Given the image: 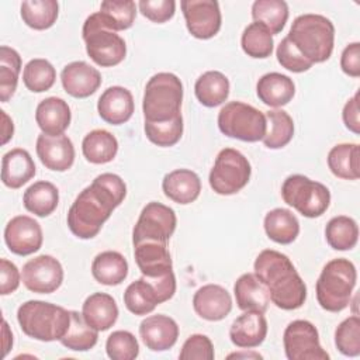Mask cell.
<instances>
[{"label": "cell", "instance_id": "31", "mask_svg": "<svg viewBox=\"0 0 360 360\" xmlns=\"http://www.w3.org/2000/svg\"><path fill=\"white\" fill-rule=\"evenodd\" d=\"M82 152L93 165L110 163L117 156L118 141L107 129H93L83 138Z\"/></svg>", "mask_w": 360, "mask_h": 360}, {"label": "cell", "instance_id": "42", "mask_svg": "<svg viewBox=\"0 0 360 360\" xmlns=\"http://www.w3.org/2000/svg\"><path fill=\"white\" fill-rule=\"evenodd\" d=\"M273 35L260 22H250L242 32L240 46L243 52L255 59H266L273 53Z\"/></svg>", "mask_w": 360, "mask_h": 360}, {"label": "cell", "instance_id": "47", "mask_svg": "<svg viewBox=\"0 0 360 360\" xmlns=\"http://www.w3.org/2000/svg\"><path fill=\"white\" fill-rule=\"evenodd\" d=\"M276 56L278 63L292 73H302L312 68V63L300 53V51L287 37H284L277 45Z\"/></svg>", "mask_w": 360, "mask_h": 360}, {"label": "cell", "instance_id": "17", "mask_svg": "<svg viewBox=\"0 0 360 360\" xmlns=\"http://www.w3.org/2000/svg\"><path fill=\"white\" fill-rule=\"evenodd\" d=\"M63 90L75 98H86L101 86L100 72L84 60L68 63L60 73Z\"/></svg>", "mask_w": 360, "mask_h": 360}, {"label": "cell", "instance_id": "22", "mask_svg": "<svg viewBox=\"0 0 360 360\" xmlns=\"http://www.w3.org/2000/svg\"><path fill=\"white\" fill-rule=\"evenodd\" d=\"M70 120V107L60 97H46L37 105L35 121L45 135H62L69 128Z\"/></svg>", "mask_w": 360, "mask_h": 360}, {"label": "cell", "instance_id": "43", "mask_svg": "<svg viewBox=\"0 0 360 360\" xmlns=\"http://www.w3.org/2000/svg\"><path fill=\"white\" fill-rule=\"evenodd\" d=\"M56 80V70L53 65L42 58L31 59L22 70L24 86L32 93H42L49 90Z\"/></svg>", "mask_w": 360, "mask_h": 360}, {"label": "cell", "instance_id": "15", "mask_svg": "<svg viewBox=\"0 0 360 360\" xmlns=\"http://www.w3.org/2000/svg\"><path fill=\"white\" fill-rule=\"evenodd\" d=\"M4 242L8 250L14 255H32L42 246V228L34 218L28 215H17L11 218L4 228Z\"/></svg>", "mask_w": 360, "mask_h": 360}, {"label": "cell", "instance_id": "33", "mask_svg": "<svg viewBox=\"0 0 360 360\" xmlns=\"http://www.w3.org/2000/svg\"><path fill=\"white\" fill-rule=\"evenodd\" d=\"M194 93L205 107L221 105L229 96V80L218 70H208L195 80Z\"/></svg>", "mask_w": 360, "mask_h": 360}, {"label": "cell", "instance_id": "1", "mask_svg": "<svg viewBox=\"0 0 360 360\" xmlns=\"http://www.w3.org/2000/svg\"><path fill=\"white\" fill-rule=\"evenodd\" d=\"M127 195L125 181L114 173L98 174L70 205L66 217L70 232L79 239H91L101 231L112 211Z\"/></svg>", "mask_w": 360, "mask_h": 360}, {"label": "cell", "instance_id": "2", "mask_svg": "<svg viewBox=\"0 0 360 360\" xmlns=\"http://www.w3.org/2000/svg\"><path fill=\"white\" fill-rule=\"evenodd\" d=\"M255 276L266 285L270 301L280 309L294 311L307 300V285L290 257L274 249L262 250L253 263Z\"/></svg>", "mask_w": 360, "mask_h": 360}, {"label": "cell", "instance_id": "45", "mask_svg": "<svg viewBox=\"0 0 360 360\" xmlns=\"http://www.w3.org/2000/svg\"><path fill=\"white\" fill-rule=\"evenodd\" d=\"M335 345L343 356L357 357L360 354V319L357 315H352L338 325Z\"/></svg>", "mask_w": 360, "mask_h": 360}, {"label": "cell", "instance_id": "14", "mask_svg": "<svg viewBox=\"0 0 360 360\" xmlns=\"http://www.w3.org/2000/svg\"><path fill=\"white\" fill-rule=\"evenodd\" d=\"M187 31L197 39H210L221 30V10L215 0H181Z\"/></svg>", "mask_w": 360, "mask_h": 360}, {"label": "cell", "instance_id": "6", "mask_svg": "<svg viewBox=\"0 0 360 360\" xmlns=\"http://www.w3.org/2000/svg\"><path fill=\"white\" fill-rule=\"evenodd\" d=\"M183 103V83L169 72L153 75L143 91L142 112L145 121L163 122L181 114Z\"/></svg>", "mask_w": 360, "mask_h": 360}, {"label": "cell", "instance_id": "11", "mask_svg": "<svg viewBox=\"0 0 360 360\" xmlns=\"http://www.w3.org/2000/svg\"><path fill=\"white\" fill-rule=\"evenodd\" d=\"M177 218L173 208L158 201L148 202L132 229V243L158 240L167 243L176 231Z\"/></svg>", "mask_w": 360, "mask_h": 360}, {"label": "cell", "instance_id": "32", "mask_svg": "<svg viewBox=\"0 0 360 360\" xmlns=\"http://www.w3.org/2000/svg\"><path fill=\"white\" fill-rule=\"evenodd\" d=\"M328 167L333 176L343 180L360 177V148L357 143L335 145L328 153Z\"/></svg>", "mask_w": 360, "mask_h": 360}, {"label": "cell", "instance_id": "4", "mask_svg": "<svg viewBox=\"0 0 360 360\" xmlns=\"http://www.w3.org/2000/svg\"><path fill=\"white\" fill-rule=\"evenodd\" d=\"M17 321L28 338L53 342L65 336L70 325V311L52 302L30 300L18 307Z\"/></svg>", "mask_w": 360, "mask_h": 360}, {"label": "cell", "instance_id": "39", "mask_svg": "<svg viewBox=\"0 0 360 360\" xmlns=\"http://www.w3.org/2000/svg\"><path fill=\"white\" fill-rule=\"evenodd\" d=\"M252 18L263 24L271 35L283 31L288 20V4L284 0H256L252 4Z\"/></svg>", "mask_w": 360, "mask_h": 360}, {"label": "cell", "instance_id": "12", "mask_svg": "<svg viewBox=\"0 0 360 360\" xmlns=\"http://www.w3.org/2000/svg\"><path fill=\"white\" fill-rule=\"evenodd\" d=\"M283 345L288 360H329V354L319 343L318 329L309 321L290 322L283 335Z\"/></svg>", "mask_w": 360, "mask_h": 360}, {"label": "cell", "instance_id": "50", "mask_svg": "<svg viewBox=\"0 0 360 360\" xmlns=\"http://www.w3.org/2000/svg\"><path fill=\"white\" fill-rule=\"evenodd\" d=\"M21 281V273L18 267L8 259L0 260V294L8 295L13 294Z\"/></svg>", "mask_w": 360, "mask_h": 360}, {"label": "cell", "instance_id": "28", "mask_svg": "<svg viewBox=\"0 0 360 360\" xmlns=\"http://www.w3.org/2000/svg\"><path fill=\"white\" fill-rule=\"evenodd\" d=\"M91 274L103 285H118L128 276V262L120 252H101L91 263Z\"/></svg>", "mask_w": 360, "mask_h": 360}, {"label": "cell", "instance_id": "5", "mask_svg": "<svg viewBox=\"0 0 360 360\" xmlns=\"http://www.w3.org/2000/svg\"><path fill=\"white\" fill-rule=\"evenodd\" d=\"M356 266L345 257L329 260L316 281V300L322 309L340 312L349 307L356 287Z\"/></svg>", "mask_w": 360, "mask_h": 360}, {"label": "cell", "instance_id": "25", "mask_svg": "<svg viewBox=\"0 0 360 360\" xmlns=\"http://www.w3.org/2000/svg\"><path fill=\"white\" fill-rule=\"evenodd\" d=\"M256 94L263 104L278 108L292 100L295 94V84L287 75L270 72L257 80Z\"/></svg>", "mask_w": 360, "mask_h": 360}, {"label": "cell", "instance_id": "21", "mask_svg": "<svg viewBox=\"0 0 360 360\" xmlns=\"http://www.w3.org/2000/svg\"><path fill=\"white\" fill-rule=\"evenodd\" d=\"M267 321L263 312L245 311L229 328L231 342L240 349H253L260 346L267 336Z\"/></svg>", "mask_w": 360, "mask_h": 360}, {"label": "cell", "instance_id": "19", "mask_svg": "<svg viewBox=\"0 0 360 360\" xmlns=\"http://www.w3.org/2000/svg\"><path fill=\"white\" fill-rule=\"evenodd\" d=\"M193 307L200 318L218 322L225 319L232 311V297L222 285L205 284L195 291Z\"/></svg>", "mask_w": 360, "mask_h": 360}, {"label": "cell", "instance_id": "3", "mask_svg": "<svg viewBox=\"0 0 360 360\" xmlns=\"http://www.w3.org/2000/svg\"><path fill=\"white\" fill-rule=\"evenodd\" d=\"M287 38L312 65L322 63L333 52L335 25L325 15L301 14L292 21Z\"/></svg>", "mask_w": 360, "mask_h": 360}, {"label": "cell", "instance_id": "13", "mask_svg": "<svg viewBox=\"0 0 360 360\" xmlns=\"http://www.w3.org/2000/svg\"><path fill=\"white\" fill-rule=\"evenodd\" d=\"M21 281L32 292L51 294L63 283V267L56 257L39 255L22 266Z\"/></svg>", "mask_w": 360, "mask_h": 360}, {"label": "cell", "instance_id": "26", "mask_svg": "<svg viewBox=\"0 0 360 360\" xmlns=\"http://www.w3.org/2000/svg\"><path fill=\"white\" fill-rule=\"evenodd\" d=\"M118 314L115 300L107 292H94L82 305L84 321L98 332L108 330L117 322Z\"/></svg>", "mask_w": 360, "mask_h": 360}, {"label": "cell", "instance_id": "29", "mask_svg": "<svg viewBox=\"0 0 360 360\" xmlns=\"http://www.w3.org/2000/svg\"><path fill=\"white\" fill-rule=\"evenodd\" d=\"M263 226L267 238L280 245L292 243L300 233V222L287 208H274L269 211L264 217Z\"/></svg>", "mask_w": 360, "mask_h": 360}, {"label": "cell", "instance_id": "53", "mask_svg": "<svg viewBox=\"0 0 360 360\" xmlns=\"http://www.w3.org/2000/svg\"><path fill=\"white\" fill-rule=\"evenodd\" d=\"M1 112V120H3V127H1V145H6L14 134V124L13 120L7 115V112L4 110L0 111Z\"/></svg>", "mask_w": 360, "mask_h": 360}, {"label": "cell", "instance_id": "10", "mask_svg": "<svg viewBox=\"0 0 360 360\" xmlns=\"http://www.w3.org/2000/svg\"><path fill=\"white\" fill-rule=\"evenodd\" d=\"M252 166L248 158L233 148H224L210 172V187L219 195L239 193L250 180Z\"/></svg>", "mask_w": 360, "mask_h": 360}, {"label": "cell", "instance_id": "51", "mask_svg": "<svg viewBox=\"0 0 360 360\" xmlns=\"http://www.w3.org/2000/svg\"><path fill=\"white\" fill-rule=\"evenodd\" d=\"M340 68L343 73L350 77L360 76V44L352 42L349 44L340 56Z\"/></svg>", "mask_w": 360, "mask_h": 360}, {"label": "cell", "instance_id": "9", "mask_svg": "<svg viewBox=\"0 0 360 360\" xmlns=\"http://www.w3.org/2000/svg\"><path fill=\"white\" fill-rule=\"evenodd\" d=\"M281 197L305 218L321 217L330 204L329 188L304 174L288 176L281 186Z\"/></svg>", "mask_w": 360, "mask_h": 360}, {"label": "cell", "instance_id": "18", "mask_svg": "<svg viewBox=\"0 0 360 360\" xmlns=\"http://www.w3.org/2000/svg\"><path fill=\"white\" fill-rule=\"evenodd\" d=\"M139 336L149 350L165 352L176 345L179 338V325L167 315H150L141 322Z\"/></svg>", "mask_w": 360, "mask_h": 360}, {"label": "cell", "instance_id": "52", "mask_svg": "<svg viewBox=\"0 0 360 360\" xmlns=\"http://www.w3.org/2000/svg\"><path fill=\"white\" fill-rule=\"evenodd\" d=\"M342 118L345 127L359 135L360 134V108H359V91L346 101L343 111H342Z\"/></svg>", "mask_w": 360, "mask_h": 360}, {"label": "cell", "instance_id": "54", "mask_svg": "<svg viewBox=\"0 0 360 360\" xmlns=\"http://www.w3.org/2000/svg\"><path fill=\"white\" fill-rule=\"evenodd\" d=\"M13 347V333L8 328V323L6 319L3 321V349H4V357L8 354L10 349Z\"/></svg>", "mask_w": 360, "mask_h": 360}, {"label": "cell", "instance_id": "8", "mask_svg": "<svg viewBox=\"0 0 360 360\" xmlns=\"http://www.w3.org/2000/svg\"><path fill=\"white\" fill-rule=\"evenodd\" d=\"M219 131L243 142L262 141L267 131L264 112L243 101H229L218 112Z\"/></svg>", "mask_w": 360, "mask_h": 360}, {"label": "cell", "instance_id": "38", "mask_svg": "<svg viewBox=\"0 0 360 360\" xmlns=\"http://www.w3.org/2000/svg\"><path fill=\"white\" fill-rule=\"evenodd\" d=\"M267 131L262 139L269 149H281L290 143L294 135V121L284 110H269L266 114Z\"/></svg>", "mask_w": 360, "mask_h": 360}, {"label": "cell", "instance_id": "27", "mask_svg": "<svg viewBox=\"0 0 360 360\" xmlns=\"http://www.w3.org/2000/svg\"><path fill=\"white\" fill-rule=\"evenodd\" d=\"M233 295L238 308L242 311H259L264 314L270 304L269 291L255 273H245L235 281Z\"/></svg>", "mask_w": 360, "mask_h": 360}, {"label": "cell", "instance_id": "48", "mask_svg": "<svg viewBox=\"0 0 360 360\" xmlns=\"http://www.w3.org/2000/svg\"><path fill=\"white\" fill-rule=\"evenodd\" d=\"M214 345L207 335L194 333L186 339L179 357L181 360H212Z\"/></svg>", "mask_w": 360, "mask_h": 360}, {"label": "cell", "instance_id": "37", "mask_svg": "<svg viewBox=\"0 0 360 360\" xmlns=\"http://www.w3.org/2000/svg\"><path fill=\"white\" fill-rule=\"evenodd\" d=\"M97 339L98 330L91 328L82 314L70 311V325L59 342L69 350L87 352L96 346Z\"/></svg>", "mask_w": 360, "mask_h": 360}, {"label": "cell", "instance_id": "46", "mask_svg": "<svg viewBox=\"0 0 360 360\" xmlns=\"http://www.w3.org/2000/svg\"><path fill=\"white\" fill-rule=\"evenodd\" d=\"M105 352L112 360H134L139 354V343L131 332L115 330L107 338Z\"/></svg>", "mask_w": 360, "mask_h": 360}, {"label": "cell", "instance_id": "35", "mask_svg": "<svg viewBox=\"0 0 360 360\" xmlns=\"http://www.w3.org/2000/svg\"><path fill=\"white\" fill-rule=\"evenodd\" d=\"M325 238L332 249L340 252L350 250L359 240L357 222L346 215L333 217L325 226Z\"/></svg>", "mask_w": 360, "mask_h": 360}, {"label": "cell", "instance_id": "40", "mask_svg": "<svg viewBox=\"0 0 360 360\" xmlns=\"http://www.w3.org/2000/svg\"><path fill=\"white\" fill-rule=\"evenodd\" d=\"M21 72V56L20 53L7 46H0V100L8 101L18 84V76Z\"/></svg>", "mask_w": 360, "mask_h": 360}, {"label": "cell", "instance_id": "44", "mask_svg": "<svg viewBox=\"0 0 360 360\" xmlns=\"http://www.w3.org/2000/svg\"><path fill=\"white\" fill-rule=\"evenodd\" d=\"M183 117L181 114L163 122H143V131L146 138L160 148H169L176 145L183 136Z\"/></svg>", "mask_w": 360, "mask_h": 360}, {"label": "cell", "instance_id": "24", "mask_svg": "<svg viewBox=\"0 0 360 360\" xmlns=\"http://www.w3.org/2000/svg\"><path fill=\"white\" fill-rule=\"evenodd\" d=\"M35 163L28 150L14 148L3 155L1 181L8 188H20L35 176Z\"/></svg>", "mask_w": 360, "mask_h": 360}, {"label": "cell", "instance_id": "55", "mask_svg": "<svg viewBox=\"0 0 360 360\" xmlns=\"http://www.w3.org/2000/svg\"><path fill=\"white\" fill-rule=\"evenodd\" d=\"M248 349H243V352H238V353H231L228 354V359H263L262 354L256 353V352H246Z\"/></svg>", "mask_w": 360, "mask_h": 360}, {"label": "cell", "instance_id": "49", "mask_svg": "<svg viewBox=\"0 0 360 360\" xmlns=\"http://www.w3.org/2000/svg\"><path fill=\"white\" fill-rule=\"evenodd\" d=\"M136 6L145 18L156 24L172 20L176 11L174 0H141Z\"/></svg>", "mask_w": 360, "mask_h": 360}, {"label": "cell", "instance_id": "23", "mask_svg": "<svg viewBox=\"0 0 360 360\" xmlns=\"http://www.w3.org/2000/svg\"><path fill=\"white\" fill-rule=\"evenodd\" d=\"M163 194L173 202L187 205L194 202L201 193V180L190 169H176L162 180Z\"/></svg>", "mask_w": 360, "mask_h": 360}, {"label": "cell", "instance_id": "7", "mask_svg": "<svg viewBox=\"0 0 360 360\" xmlns=\"http://www.w3.org/2000/svg\"><path fill=\"white\" fill-rule=\"evenodd\" d=\"M82 35L86 44V52L96 65L112 68L125 59L127 45L124 38L105 25L98 11L86 18Z\"/></svg>", "mask_w": 360, "mask_h": 360}, {"label": "cell", "instance_id": "20", "mask_svg": "<svg viewBox=\"0 0 360 360\" xmlns=\"http://www.w3.org/2000/svg\"><path fill=\"white\" fill-rule=\"evenodd\" d=\"M135 110L132 93L122 86L105 89L97 101V111L103 121L111 125H121L129 121Z\"/></svg>", "mask_w": 360, "mask_h": 360}, {"label": "cell", "instance_id": "41", "mask_svg": "<svg viewBox=\"0 0 360 360\" xmlns=\"http://www.w3.org/2000/svg\"><path fill=\"white\" fill-rule=\"evenodd\" d=\"M105 25L118 32L132 27L136 17V4L132 0H104L98 11Z\"/></svg>", "mask_w": 360, "mask_h": 360}, {"label": "cell", "instance_id": "34", "mask_svg": "<svg viewBox=\"0 0 360 360\" xmlns=\"http://www.w3.org/2000/svg\"><path fill=\"white\" fill-rule=\"evenodd\" d=\"M20 14L27 27L42 31L56 22L59 4L56 0H25L20 6Z\"/></svg>", "mask_w": 360, "mask_h": 360}, {"label": "cell", "instance_id": "36", "mask_svg": "<svg viewBox=\"0 0 360 360\" xmlns=\"http://www.w3.org/2000/svg\"><path fill=\"white\" fill-rule=\"evenodd\" d=\"M125 308L134 315H148L160 302L155 288L143 277L132 281L124 291Z\"/></svg>", "mask_w": 360, "mask_h": 360}, {"label": "cell", "instance_id": "30", "mask_svg": "<svg viewBox=\"0 0 360 360\" xmlns=\"http://www.w3.org/2000/svg\"><path fill=\"white\" fill-rule=\"evenodd\" d=\"M22 204L28 212L45 218L56 210L59 204V191L51 181H35L24 191Z\"/></svg>", "mask_w": 360, "mask_h": 360}, {"label": "cell", "instance_id": "16", "mask_svg": "<svg viewBox=\"0 0 360 360\" xmlns=\"http://www.w3.org/2000/svg\"><path fill=\"white\" fill-rule=\"evenodd\" d=\"M41 163L53 172H66L75 162V146L72 139L62 134L56 136L41 134L35 143Z\"/></svg>", "mask_w": 360, "mask_h": 360}]
</instances>
